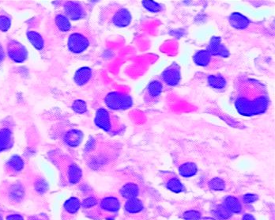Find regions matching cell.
Listing matches in <instances>:
<instances>
[{"label": "cell", "mask_w": 275, "mask_h": 220, "mask_svg": "<svg viewBox=\"0 0 275 220\" xmlns=\"http://www.w3.org/2000/svg\"><path fill=\"white\" fill-rule=\"evenodd\" d=\"M268 103L267 90L258 81L246 80L237 87L235 106L241 114L252 116L264 113Z\"/></svg>", "instance_id": "obj_1"}, {"label": "cell", "mask_w": 275, "mask_h": 220, "mask_svg": "<svg viewBox=\"0 0 275 220\" xmlns=\"http://www.w3.org/2000/svg\"><path fill=\"white\" fill-rule=\"evenodd\" d=\"M51 159H54V164L59 169L62 177L66 178V182L68 184H76L81 180L82 176V170L80 167L74 163L67 155L64 154H58L51 156Z\"/></svg>", "instance_id": "obj_2"}, {"label": "cell", "mask_w": 275, "mask_h": 220, "mask_svg": "<svg viewBox=\"0 0 275 220\" xmlns=\"http://www.w3.org/2000/svg\"><path fill=\"white\" fill-rule=\"evenodd\" d=\"M94 123L98 128L111 134H119L125 128L120 118L104 108L97 110Z\"/></svg>", "instance_id": "obj_3"}, {"label": "cell", "mask_w": 275, "mask_h": 220, "mask_svg": "<svg viewBox=\"0 0 275 220\" xmlns=\"http://www.w3.org/2000/svg\"><path fill=\"white\" fill-rule=\"evenodd\" d=\"M105 103L109 109L121 111L130 109L133 105V100L131 95L126 93L114 91L105 96Z\"/></svg>", "instance_id": "obj_4"}, {"label": "cell", "mask_w": 275, "mask_h": 220, "mask_svg": "<svg viewBox=\"0 0 275 220\" xmlns=\"http://www.w3.org/2000/svg\"><path fill=\"white\" fill-rule=\"evenodd\" d=\"M90 40L85 35L80 33H74L70 35L67 40V48L74 54L84 52L90 46Z\"/></svg>", "instance_id": "obj_5"}, {"label": "cell", "mask_w": 275, "mask_h": 220, "mask_svg": "<svg viewBox=\"0 0 275 220\" xmlns=\"http://www.w3.org/2000/svg\"><path fill=\"white\" fill-rule=\"evenodd\" d=\"M8 57L15 63H23L28 58V51L23 44L16 40H10L6 44Z\"/></svg>", "instance_id": "obj_6"}, {"label": "cell", "mask_w": 275, "mask_h": 220, "mask_svg": "<svg viewBox=\"0 0 275 220\" xmlns=\"http://www.w3.org/2000/svg\"><path fill=\"white\" fill-rule=\"evenodd\" d=\"M65 15L69 19L79 21L83 19L86 16V9L82 2L78 1H67L63 5Z\"/></svg>", "instance_id": "obj_7"}, {"label": "cell", "mask_w": 275, "mask_h": 220, "mask_svg": "<svg viewBox=\"0 0 275 220\" xmlns=\"http://www.w3.org/2000/svg\"><path fill=\"white\" fill-rule=\"evenodd\" d=\"M132 21L131 12L125 7H119L110 17V21L114 26L125 28L130 25Z\"/></svg>", "instance_id": "obj_8"}, {"label": "cell", "mask_w": 275, "mask_h": 220, "mask_svg": "<svg viewBox=\"0 0 275 220\" xmlns=\"http://www.w3.org/2000/svg\"><path fill=\"white\" fill-rule=\"evenodd\" d=\"M161 79L165 84L169 86H176L179 84L181 79V74L179 66L173 63L170 67H168L161 75Z\"/></svg>", "instance_id": "obj_9"}, {"label": "cell", "mask_w": 275, "mask_h": 220, "mask_svg": "<svg viewBox=\"0 0 275 220\" xmlns=\"http://www.w3.org/2000/svg\"><path fill=\"white\" fill-rule=\"evenodd\" d=\"M98 207L104 213L109 214H116L121 209V202L116 197H104L103 199L98 201Z\"/></svg>", "instance_id": "obj_10"}, {"label": "cell", "mask_w": 275, "mask_h": 220, "mask_svg": "<svg viewBox=\"0 0 275 220\" xmlns=\"http://www.w3.org/2000/svg\"><path fill=\"white\" fill-rule=\"evenodd\" d=\"M5 196L12 203H19L25 196V190L20 183H14L6 188Z\"/></svg>", "instance_id": "obj_11"}, {"label": "cell", "mask_w": 275, "mask_h": 220, "mask_svg": "<svg viewBox=\"0 0 275 220\" xmlns=\"http://www.w3.org/2000/svg\"><path fill=\"white\" fill-rule=\"evenodd\" d=\"M13 134L12 129L7 126L0 128V152L8 151L13 147Z\"/></svg>", "instance_id": "obj_12"}, {"label": "cell", "mask_w": 275, "mask_h": 220, "mask_svg": "<svg viewBox=\"0 0 275 220\" xmlns=\"http://www.w3.org/2000/svg\"><path fill=\"white\" fill-rule=\"evenodd\" d=\"M24 165L25 163L20 156L13 155L6 162V165H5V171H6V174H9L10 176H15L23 171Z\"/></svg>", "instance_id": "obj_13"}, {"label": "cell", "mask_w": 275, "mask_h": 220, "mask_svg": "<svg viewBox=\"0 0 275 220\" xmlns=\"http://www.w3.org/2000/svg\"><path fill=\"white\" fill-rule=\"evenodd\" d=\"M222 205L232 215L241 214L244 209L242 202L237 197L233 196H227L225 197L222 201Z\"/></svg>", "instance_id": "obj_14"}, {"label": "cell", "mask_w": 275, "mask_h": 220, "mask_svg": "<svg viewBox=\"0 0 275 220\" xmlns=\"http://www.w3.org/2000/svg\"><path fill=\"white\" fill-rule=\"evenodd\" d=\"M206 51H208L211 56H222V57H227L229 56V51L222 44V40L220 37L214 36L210 40V44Z\"/></svg>", "instance_id": "obj_15"}, {"label": "cell", "mask_w": 275, "mask_h": 220, "mask_svg": "<svg viewBox=\"0 0 275 220\" xmlns=\"http://www.w3.org/2000/svg\"><path fill=\"white\" fill-rule=\"evenodd\" d=\"M162 90L163 86L160 81L151 82L145 90V102L149 103L157 100L162 93Z\"/></svg>", "instance_id": "obj_16"}, {"label": "cell", "mask_w": 275, "mask_h": 220, "mask_svg": "<svg viewBox=\"0 0 275 220\" xmlns=\"http://www.w3.org/2000/svg\"><path fill=\"white\" fill-rule=\"evenodd\" d=\"M83 140V134L80 130L77 129H70L64 133L63 136V140L64 144L69 147L75 148L80 145Z\"/></svg>", "instance_id": "obj_17"}, {"label": "cell", "mask_w": 275, "mask_h": 220, "mask_svg": "<svg viewBox=\"0 0 275 220\" xmlns=\"http://www.w3.org/2000/svg\"><path fill=\"white\" fill-rule=\"evenodd\" d=\"M94 71L89 67H80L77 70L74 75V81L79 86H83L87 84L93 77Z\"/></svg>", "instance_id": "obj_18"}, {"label": "cell", "mask_w": 275, "mask_h": 220, "mask_svg": "<svg viewBox=\"0 0 275 220\" xmlns=\"http://www.w3.org/2000/svg\"><path fill=\"white\" fill-rule=\"evenodd\" d=\"M229 22L232 26L237 29H245L249 26L250 21L245 16L239 13H233L229 17Z\"/></svg>", "instance_id": "obj_19"}, {"label": "cell", "mask_w": 275, "mask_h": 220, "mask_svg": "<svg viewBox=\"0 0 275 220\" xmlns=\"http://www.w3.org/2000/svg\"><path fill=\"white\" fill-rule=\"evenodd\" d=\"M121 195L126 199H134L137 198L139 194V188L134 183H128L121 188Z\"/></svg>", "instance_id": "obj_20"}, {"label": "cell", "mask_w": 275, "mask_h": 220, "mask_svg": "<svg viewBox=\"0 0 275 220\" xmlns=\"http://www.w3.org/2000/svg\"><path fill=\"white\" fill-rule=\"evenodd\" d=\"M125 209L128 214H138L142 212L144 205L140 200L137 198L128 200L125 205Z\"/></svg>", "instance_id": "obj_21"}, {"label": "cell", "mask_w": 275, "mask_h": 220, "mask_svg": "<svg viewBox=\"0 0 275 220\" xmlns=\"http://www.w3.org/2000/svg\"><path fill=\"white\" fill-rule=\"evenodd\" d=\"M178 171H179L180 176L183 177V178H191V177L196 175L198 173V167L195 163L187 162V163L180 165L178 169Z\"/></svg>", "instance_id": "obj_22"}, {"label": "cell", "mask_w": 275, "mask_h": 220, "mask_svg": "<svg viewBox=\"0 0 275 220\" xmlns=\"http://www.w3.org/2000/svg\"><path fill=\"white\" fill-rule=\"evenodd\" d=\"M27 38L33 47L37 50H42L44 47V40L43 36L36 31H28Z\"/></svg>", "instance_id": "obj_23"}, {"label": "cell", "mask_w": 275, "mask_h": 220, "mask_svg": "<svg viewBox=\"0 0 275 220\" xmlns=\"http://www.w3.org/2000/svg\"><path fill=\"white\" fill-rule=\"evenodd\" d=\"M207 82L209 86H211L212 88L216 89V90H222L225 88L227 82L226 79L221 75H209L207 78Z\"/></svg>", "instance_id": "obj_24"}, {"label": "cell", "mask_w": 275, "mask_h": 220, "mask_svg": "<svg viewBox=\"0 0 275 220\" xmlns=\"http://www.w3.org/2000/svg\"><path fill=\"white\" fill-rule=\"evenodd\" d=\"M165 187L168 190L173 192L175 194H180L182 192L184 191L185 187L183 186L181 181L176 177H172L169 178L166 182H165Z\"/></svg>", "instance_id": "obj_25"}, {"label": "cell", "mask_w": 275, "mask_h": 220, "mask_svg": "<svg viewBox=\"0 0 275 220\" xmlns=\"http://www.w3.org/2000/svg\"><path fill=\"white\" fill-rule=\"evenodd\" d=\"M55 22L58 29L62 32H68L71 30V24L68 17L63 13H58L55 17Z\"/></svg>", "instance_id": "obj_26"}, {"label": "cell", "mask_w": 275, "mask_h": 220, "mask_svg": "<svg viewBox=\"0 0 275 220\" xmlns=\"http://www.w3.org/2000/svg\"><path fill=\"white\" fill-rule=\"evenodd\" d=\"M211 55L210 52L206 50H201L199 52H197L194 56V61L196 63L197 65L201 66V67H206L208 65L211 59Z\"/></svg>", "instance_id": "obj_27"}, {"label": "cell", "mask_w": 275, "mask_h": 220, "mask_svg": "<svg viewBox=\"0 0 275 220\" xmlns=\"http://www.w3.org/2000/svg\"><path fill=\"white\" fill-rule=\"evenodd\" d=\"M81 207V202L78 198L72 197L66 201L63 206L65 213L68 215H75L78 213Z\"/></svg>", "instance_id": "obj_28"}, {"label": "cell", "mask_w": 275, "mask_h": 220, "mask_svg": "<svg viewBox=\"0 0 275 220\" xmlns=\"http://www.w3.org/2000/svg\"><path fill=\"white\" fill-rule=\"evenodd\" d=\"M211 213L214 218L217 220H229L233 216L222 205H216L211 211Z\"/></svg>", "instance_id": "obj_29"}, {"label": "cell", "mask_w": 275, "mask_h": 220, "mask_svg": "<svg viewBox=\"0 0 275 220\" xmlns=\"http://www.w3.org/2000/svg\"><path fill=\"white\" fill-rule=\"evenodd\" d=\"M208 186L214 191H223L226 189V184L222 178H214L208 182Z\"/></svg>", "instance_id": "obj_30"}, {"label": "cell", "mask_w": 275, "mask_h": 220, "mask_svg": "<svg viewBox=\"0 0 275 220\" xmlns=\"http://www.w3.org/2000/svg\"><path fill=\"white\" fill-rule=\"evenodd\" d=\"M71 108H72L73 111L75 112L76 113H79V114H84V113L88 111L87 104L83 100H75V102H73Z\"/></svg>", "instance_id": "obj_31"}, {"label": "cell", "mask_w": 275, "mask_h": 220, "mask_svg": "<svg viewBox=\"0 0 275 220\" xmlns=\"http://www.w3.org/2000/svg\"><path fill=\"white\" fill-rule=\"evenodd\" d=\"M141 3L145 10H147L151 13H158L163 10L162 5H160L154 1H142Z\"/></svg>", "instance_id": "obj_32"}, {"label": "cell", "mask_w": 275, "mask_h": 220, "mask_svg": "<svg viewBox=\"0 0 275 220\" xmlns=\"http://www.w3.org/2000/svg\"><path fill=\"white\" fill-rule=\"evenodd\" d=\"M11 26V17L6 13H0V30L6 32Z\"/></svg>", "instance_id": "obj_33"}, {"label": "cell", "mask_w": 275, "mask_h": 220, "mask_svg": "<svg viewBox=\"0 0 275 220\" xmlns=\"http://www.w3.org/2000/svg\"><path fill=\"white\" fill-rule=\"evenodd\" d=\"M183 219L184 220H201L203 217L200 212L197 210L186 211L183 213Z\"/></svg>", "instance_id": "obj_34"}, {"label": "cell", "mask_w": 275, "mask_h": 220, "mask_svg": "<svg viewBox=\"0 0 275 220\" xmlns=\"http://www.w3.org/2000/svg\"><path fill=\"white\" fill-rule=\"evenodd\" d=\"M260 199L258 195L253 194H247L243 195L241 197V202L245 204V205H252L256 203V201H258Z\"/></svg>", "instance_id": "obj_35"}, {"label": "cell", "mask_w": 275, "mask_h": 220, "mask_svg": "<svg viewBox=\"0 0 275 220\" xmlns=\"http://www.w3.org/2000/svg\"><path fill=\"white\" fill-rule=\"evenodd\" d=\"M98 200L94 197H87L83 202H82V208L85 209H90L94 208L98 205Z\"/></svg>", "instance_id": "obj_36"}, {"label": "cell", "mask_w": 275, "mask_h": 220, "mask_svg": "<svg viewBox=\"0 0 275 220\" xmlns=\"http://www.w3.org/2000/svg\"><path fill=\"white\" fill-rule=\"evenodd\" d=\"M6 220H25L21 215L12 214L6 217Z\"/></svg>", "instance_id": "obj_37"}, {"label": "cell", "mask_w": 275, "mask_h": 220, "mask_svg": "<svg viewBox=\"0 0 275 220\" xmlns=\"http://www.w3.org/2000/svg\"><path fill=\"white\" fill-rule=\"evenodd\" d=\"M28 220H49L44 215H39V216H34L28 219Z\"/></svg>", "instance_id": "obj_38"}, {"label": "cell", "mask_w": 275, "mask_h": 220, "mask_svg": "<svg viewBox=\"0 0 275 220\" xmlns=\"http://www.w3.org/2000/svg\"><path fill=\"white\" fill-rule=\"evenodd\" d=\"M256 220L254 216L250 213H245L243 215L242 220Z\"/></svg>", "instance_id": "obj_39"}, {"label": "cell", "mask_w": 275, "mask_h": 220, "mask_svg": "<svg viewBox=\"0 0 275 220\" xmlns=\"http://www.w3.org/2000/svg\"><path fill=\"white\" fill-rule=\"evenodd\" d=\"M5 51H4L3 48H2V44H0V64L3 62L5 59Z\"/></svg>", "instance_id": "obj_40"}, {"label": "cell", "mask_w": 275, "mask_h": 220, "mask_svg": "<svg viewBox=\"0 0 275 220\" xmlns=\"http://www.w3.org/2000/svg\"><path fill=\"white\" fill-rule=\"evenodd\" d=\"M201 220H217L214 218H209V217H205V218H202Z\"/></svg>", "instance_id": "obj_41"}, {"label": "cell", "mask_w": 275, "mask_h": 220, "mask_svg": "<svg viewBox=\"0 0 275 220\" xmlns=\"http://www.w3.org/2000/svg\"><path fill=\"white\" fill-rule=\"evenodd\" d=\"M0 220H2V217H1V215H0Z\"/></svg>", "instance_id": "obj_42"}]
</instances>
